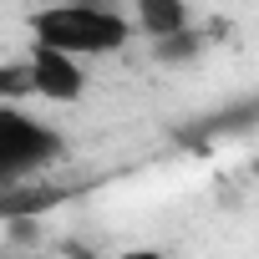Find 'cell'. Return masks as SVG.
<instances>
[{"instance_id":"1","label":"cell","mask_w":259,"mask_h":259,"mask_svg":"<svg viewBox=\"0 0 259 259\" xmlns=\"http://www.w3.org/2000/svg\"><path fill=\"white\" fill-rule=\"evenodd\" d=\"M31 36L46 51H61L71 61L112 56L133 41V21L112 6H46L31 16Z\"/></svg>"},{"instance_id":"2","label":"cell","mask_w":259,"mask_h":259,"mask_svg":"<svg viewBox=\"0 0 259 259\" xmlns=\"http://www.w3.org/2000/svg\"><path fill=\"white\" fill-rule=\"evenodd\" d=\"M61 158V138L56 127H46L41 117H31L26 107H0V193L36 183L51 163Z\"/></svg>"},{"instance_id":"3","label":"cell","mask_w":259,"mask_h":259,"mask_svg":"<svg viewBox=\"0 0 259 259\" xmlns=\"http://www.w3.org/2000/svg\"><path fill=\"white\" fill-rule=\"evenodd\" d=\"M26 61V76H31V97H46V102H76L87 92V71L81 61L61 56V51H46L31 41V51L21 56Z\"/></svg>"},{"instance_id":"4","label":"cell","mask_w":259,"mask_h":259,"mask_svg":"<svg viewBox=\"0 0 259 259\" xmlns=\"http://www.w3.org/2000/svg\"><path fill=\"white\" fill-rule=\"evenodd\" d=\"M188 6L183 0H138V31H148L153 41H173V36H188Z\"/></svg>"},{"instance_id":"5","label":"cell","mask_w":259,"mask_h":259,"mask_svg":"<svg viewBox=\"0 0 259 259\" xmlns=\"http://www.w3.org/2000/svg\"><path fill=\"white\" fill-rule=\"evenodd\" d=\"M11 97H31L26 61H11V66H0V107H11Z\"/></svg>"},{"instance_id":"6","label":"cell","mask_w":259,"mask_h":259,"mask_svg":"<svg viewBox=\"0 0 259 259\" xmlns=\"http://www.w3.org/2000/svg\"><path fill=\"white\" fill-rule=\"evenodd\" d=\"M112 259H168L163 249H122V254H112Z\"/></svg>"},{"instance_id":"7","label":"cell","mask_w":259,"mask_h":259,"mask_svg":"<svg viewBox=\"0 0 259 259\" xmlns=\"http://www.w3.org/2000/svg\"><path fill=\"white\" fill-rule=\"evenodd\" d=\"M31 259H46V254H31Z\"/></svg>"}]
</instances>
